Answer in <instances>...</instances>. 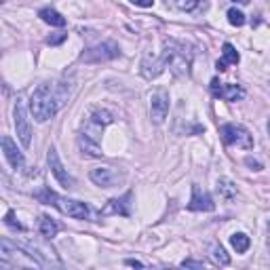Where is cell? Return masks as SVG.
Returning <instances> with one entry per match:
<instances>
[{"label": "cell", "instance_id": "obj_23", "mask_svg": "<svg viewBox=\"0 0 270 270\" xmlns=\"http://www.w3.org/2000/svg\"><path fill=\"white\" fill-rule=\"evenodd\" d=\"M222 53H224V62H226V64H238V59H241L238 51H236V49L230 45V43H226V45L222 47Z\"/></svg>", "mask_w": 270, "mask_h": 270}, {"label": "cell", "instance_id": "obj_18", "mask_svg": "<svg viewBox=\"0 0 270 270\" xmlns=\"http://www.w3.org/2000/svg\"><path fill=\"white\" fill-rule=\"evenodd\" d=\"M41 19H43L45 24H51L55 28H64L66 26V19L59 15L57 11H53V9H43V11H41Z\"/></svg>", "mask_w": 270, "mask_h": 270}, {"label": "cell", "instance_id": "obj_21", "mask_svg": "<svg viewBox=\"0 0 270 270\" xmlns=\"http://www.w3.org/2000/svg\"><path fill=\"white\" fill-rule=\"evenodd\" d=\"M217 192L224 198H234L236 196V186H232L230 179H219L217 182Z\"/></svg>", "mask_w": 270, "mask_h": 270}, {"label": "cell", "instance_id": "obj_3", "mask_svg": "<svg viewBox=\"0 0 270 270\" xmlns=\"http://www.w3.org/2000/svg\"><path fill=\"white\" fill-rule=\"evenodd\" d=\"M38 198H41L43 203L47 205H55L59 211L70 215V217H76V219H87L89 217V207L81 201H70V198H62L57 196L55 192L51 190H43V192H38Z\"/></svg>", "mask_w": 270, "mask_h": 270}, {"label": "cell", "instance_id": "obj_8", "mask_svg": "<svg viewBox=\"0 0 270 270\" xmlns=\"http://www.w3.org/2000/svg\"><path fill=\"white\" fill-rule=\"evenodd\" d=\"M118 45L116 43H102L93 49H89V51L83 53V62L87 64H97V62H108V59H114L118 57Z\"/></svg>", "mask_w": 270, "mask_h": 270}, {"label": "cell", "instance_id": "obj_26", "mask_svg": "<svg viewBox=\"0 0 270 270\" xmlns=\"http://www.w3.org/2000/svg\"><path fill=\"white\" fill-rule=\"evenodd\" d=\"M66 38H68V34H55V36H49L47 43H49V45H59V43H64Z\"/></svg>", "mask_w": 270, "mask_h": 270}, {"label": "cell", "instance_id": "obj_7", "mask_svg": "<svg viewBox=\"0 0 270 270\" xmlns=\"http://www.w3.org/2000/svg\"><path fill=\"white\" fill-rule=\"evenodd\" d=\"M13 116H15V131H17L19 142L24 144V148H30V144H32V127H30L28 114H26V108H24L22 102H17V104H15Z\"/></svg>", "mask_w": 270, "mask_h": 270}, {"label": "cell", "instance_id": "obj_4", "mask_svg": "<svg viewBox=\"0 0 270 270\" xmlns=\"http://www.w3.org/2000/svg\"><path fill=\"white\" fill-rule=\"evenodd\" d=\"M222 139L228 146H236L243 150H251L253 148V137L241 125H224L222 127Z\"/></svg>", "mask_w": 270, "mask_h": 270}, {"label": "cell", "instance_id": "obj_34", "mask_svg": "<svg viewBox=\"0 0 270 270\" xmlns=\"http://www.w3.org/2000/svg\"><path fill=\"white\" fill-rule=\"evenodd\" d=\"M268 228H270V224H268Z\"/></svg>", "mask_w": 270, "mask_h": 270}, {"label": "cell", "instance_id": "obj_32", "mask_svg": "<svg viewBox=\"0 0 270 270\" xmlns=\"http://www.w3.org/2000/svg\"><path fill=\"white\" fill-rule=\"evenodd\" d=\"M232 3H238V5H247L249 0H232Z\"/></svg>", "mask_w": 270, "mask_h": 270}, {"label": "cell", "instance_id": "obj_5", "mask_svg": "<svg viewBox=\"0 0 270 270\" xmlns=\"http://www.w3.org/2000/svg\"><path fill=\"white\" fill-rule=\"evenodd\" d=\"M112 123V114L106 112V110H97V112L91 114V118L85 123L83 127V135H87L89 139H93V142H102V131L104 127Z\"/></svg>", "mask_w": 270, "mask_h": 270}, {"label": "cell", "instance_id": "obj_14", "mask_svg": "<svg viewBox=\"0 0 270 270\" xmlns=\"http://www.w3.org/2000/svg\"><path fill=\"white\" fill-rule=\"evenodd\" d=\"M131 192H127L121 198H112L104 209H102V215H112V213H121V215H129V201H131Z\"/></svg>", "mask_w": 270, "mask_h": 270}, {"label": "cell", "instance_id": "obj_24", "mask_svg": "<svg viewBox=\"0 0 270 270\" xmlns=\"http://www.w3.org/2000/svg\"><path fill=\"white\" fill-rule=\"evenodd\" d=\"M228 22L232 26H236V28H241V26H245V15L241 11H236V9H230L228 11Z\"/></svg>", "mask_w": 270, "mask_h": 270}, {"label": "cell", "instance_id": "obj_11", "mask_svg": "<svg viewBox=\"0 0 270 270\" xmlns=\"http://www.w3.org/2000/svg\"><path fill=\"white\" fill-rule=\"evenodd\" d=\"M211 93L219 99H226V102H238V99L245 97V91L238 85H224L217 78L211 81Z\"/></svg>", "mask_w": 270, "mask_h": 270}, {"label": "cell", "instance_id": "obj_15", "mask_svg": "<svg viewBox=\"0 0 270 270\" xmlns=\"http://www.w3.org/2000/svg\"><path fill=\"white\" fill-rule=\"evenodd\" d=\"M165 70V62H163V57H146L144 62H142V74L146 78H156L158 74H161Z\"/></svg>", "mask_w": 270, "mask_h": 270}, {"label": "cell", "instance_id": "obj_27", "mask_svg": "<svg viewBox=\"0 0 270 270\" xmlns=\"http://www.w3.org/2000/svg\"><path fill=\"white\" fill-rule=\"evenodd\" d=\"M131 3L137 5V7H146V9H148V7L154 5V0H131Z\"/></svg>", "mask_w": 270, "mask_h": 270}, {"label": "cell", "instance_id": "obj_30", "mask_svg": "<svg viewBox=\"0 0 270 270\" xmlns=\"http://www.w3.org/2000/svg\"><path fill=\"white\" fill-rule=\"evenodd\" d=\"M127 266H135V268H142L144 264H142V262H137V259H127Z\"/></svg>", "mask_w": 270, "mask_h": 270}, {"label": "cell", "instance_id": "obj_10", "mask_svg": "<svg viewBox=\"0 0 270 270\" xmlns=\"http://www.w3.org/2000/svg\"><path fill=\"white\" fill-rule=\"evenodd\" d=\"M47 161H49V167H51V171H53V175L57 177L59 184H62L64 188H72V186H74V179H72V175H70L66 169H64V165H62V161H59L55 148H49Z\"/></svg>", "mask_w": 270, "mask_h": 270}, {"label": "cell", "instance_id": "obj_16", "mask_svg": "<svg viewBox=\"0 0 270 270\" xmlns=\"http://www.w3.org/2000/svg\"><path fill=\"white\" fill-rule=\"evenodd\" d=\"M78 146H81V150H83V154H87V156H95V158H99L104 152H102V148H99V144L97 142H93V139H89L87 135H78Z\"/></svg>", "mask_w": 270, "mask_h": 270}, {"label": "cell", "instance_id": "obj_29", "mask_svg": "<svg viewBox=\"0 0 270 270\" xmlns=\"http://www.w3.org/2000/svg\"><path fill=\"white\" fill-rule=\"evenodd\" d=\"M249 167H253V171H259V169H262V165H259L257 161H253V158H247V161H245Z\"/></svg>", "mask_w": 270, "mask_h": 270}, {"label": "cell", "instance_id": "obj_12", "mask_svg": "<svg viewBox=\"0 0 270 270\" xmlns=\"http://www.w3.org/2000/svg\"><path fill=\"white\" fill-rule=\"evenodd\" d=\"M188 209L190 211H213L215 203L205 190H201V186L194 184L192 186V198H190V203H188Z\"/></svg>", "mask_w": 270, "mask_h": 270}, {"label": "cell", "instance_id": "obj_33", "mask_svg": "<svg viewBox=\"0 0 270 270\" xmlns=\"http://www.w3.org/2000/svg\"><path fill=\"white\" fill-rule=\"evenodd\" d=\"M268 135H270V118H268Z\"/></svg>", "mask_w": 270, "mask_h": 270}, {"label": "cell", "instance_id": "obj_17", "mask_svg": "<svg viewBox=\"0 0 270 270\" xmlns=\"http://www.w3.org/2000/svg\"><path fill=\"white\" fill-rule=\"evenodd\" d=\"M38 230H41V234H43L45 238H53V236L57 234L59 226H57L49 215H43V217H41V224H38Z\"/></svg>", "mask_w": 270, "mask_h": 270}, {"label": "cell", "instance_id": "obj_22", "mask_svg": "<svg viewBox=\"0 0 270 270\" xmlns=\"http://www.w3.org/2000/svg\"><path fill=\"white\" fill-rule=\"evenodd\" d=\"M211 257L215 259L217 264H222V266H226V264H230V257H228V253L224 251V247L222 245H211Z\"/></svg>", "mask_w": 270, "mask_h": 270}, {"label": "cell", "instance_id": "obj_6", "mask_svg": "<svg viewBox=\"0 0 270 270\" xmlns=\"http://www.w3.org/2000/svg\"><path fill=\"white\" fill-rule=\"evenodd\" d=\"M89 177H91V182L99 188H114L116 184H121L125 179L123 173L114 167H97L89 173Z\"/></svg>", "mask_w": 270, "mask_h": 270}, {"label": "cell", "instance_id": "obj_1", "mask_svg": "<svg viewBox=\"0 0 270 270\" xmlns=\"http://www.w3.org/2000/svg\"><path fill=\"white\" fill-rule=\"evenodd\" d=\"M66 85H41L30 97V112L38 123H47L66 104Z\"/></svg>", "mask_w": 270, "mask_h": 270}, {"label": "cell", "instance_id": "obj_19", "mask_svg": "<svg viewBox=\"0 0 270 270\" xmlns=\"http://www.w3.org/2000/svg\"><path fill=\"white\" fill-rule=\"evenodd\" d=\"M230 245L234 247V251L236 253H245L249 245H251V241H249V236L243 234V232H234L232 236H230Z\"/></svg>", "mask_w": 270, "mask_h": 270}, {"label": "cell", "instance_id": "obj_28", "mask_svg": "<svg viewBox=\"0 0 270 270\" xmlns=\"http://www.w3.org/2000/svg\"><path fill=\"white\" fill-rule=\"evenodd\" d=\"M182 266H190V268H203V262H192V259H186V262H182Z\"/></svg>", "mask_w": 270, "mask_h": 270}, {"label": "cell", "instance_id": "obj_20", "mask_svg": "<svg viewBox=\"0 0 270 270\" xmlns=\"http://www.w3.org/2000/svg\"><path fill=\"white\" fill-rule=\"evenodd\" d=\"M167 5H171L175 9H179V11H194V9H198V5L203 3V0H165Z\"/></svg>", "mask_w": 270, "mask_h": 270}, {"label": "cell", "instance_id": "obj_2", "mask_svg": "<svg viewBox=\"0 0 270 270\" xmlns=\"http://www.w3.org/2000/svg\"><path fill=\"white\" fill-rule=\"evenodd\" d=\"M163 62H165V68H169L173 74L184 76L190 70V53H186L184 45H179L175 41H169V43H165Z\"/></svg>", "mask_w": 270, "mask_h": 270}, {"label": "cell", "instance_id": "obj_13", "mask_svg": "<svg viewBox=\"0 0 270 270\" xmlns=\"http://www.w3.org/2000/svg\"><path fill=\"white\" fill-rule=\"evenodd\" d=\"M3 152H5V158L9 163H11V167L13 169H24L26 167V161H24V154L17 150V146H15V142L11 137H3Z\"/></svg>", "mask_w": 270, "mask_h": 270}, {"label": "cell", "instance_id": "obj_25", "mask_svg": "<svg viewBox=\"0 0 270 270\" xmlns=\"http://www.w3.org/2000/svg\"><path fill=\"white\" fill-rule=\"evenodd\" d=\"M5 224H7V226H11V228H15V230H24V226L15 219V213H13V211H9V213L5 215Z\"/></svg>", "mask_w": 270, "mask_h": 270}, {"label": "cell", "instance_id": "obj_31", "mask_svg": "<svg viewBox=\"0 0 270 270\" xmlns=\"http://www.w3.org/2000/svg\"><path fill=\"white\" fill-rule=\"evenodd\" d=\"M215 68L219 70V72H224V70H226V62H224V59H222V62H217V64H215Z\"/></svg>", "mask_w": 270, "mask_h": 270}, {"label": "cell", "instance_id": "obj_9", "mask_svg": "<svg viewBox=\"0 0 270 270\" xmlns=\"http://www.w3.org/2000/svg\"><path fill=\"white\" fill-rule=\"evenodd\" d=\"M169 112V95L165 89H158V91L152 93V99H150V116L156 125H161Z\"/></svg>", "mask_w": 270, "mask_h": 270}]
</instances>
